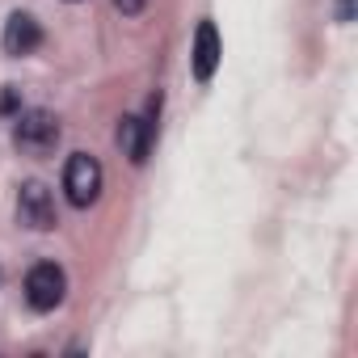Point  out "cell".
Here are the masks:
<instances>
[{
    "label": "cell",
    "instance_id": "obj_7",
    "mask_svg": "<svg viewBox=\"0 0 358 358\" xmlns=\"http://www.w3.org/2000/svg\"><path fill=\"white\" fill-rule=\"evenodd\" d=\"M0 43H5L9 55H34L43 47V26L30 13H13L5 22V38H0Z\"/></svg>",
    "mask_w": 358,
    "mask_h": 358
},
{
    "label": "cell",
    "instance_id": "obj_11",
    "mask_svg": "<svg viewBox=\"0 0 358 358\" xmlns=\"http://www.w3.org/2000/svg\"><path fill=\"white\" fill-rule=\"evenodd\" d=\"M68 5H80V0H68Z\"/></svg>",
    "mask_w": 358,
    "mask_h": 358
},
{
    "label": "cell",
    "instance_id": "obj_8",
    "mask_svg": "<svg viewBox=\"0 0 358 358\" xmlns=\"http://www.w3.org/2000/svg\"><path fill=\"white\" fill-rule=\"evenodd\" d=\"M114 9H118L122 17H139V13L148 9V0H114Z\"/></svg>",
    "mask_w": 358,
    "mask_h": 358
},
{
    "label": "cell",
    "instance_id": "obj_2",
    "mask_svg": "<svg viewBox=\"0 0 358 358\" xmlns=\"http://www.w3.org/2000/svg\"><path fill=\"white\" fill-rule=\"evenodd\" d=\"M64 194L72 207H93L101 199V164L89 152H72L64 164Z\"/></svg>",
    "mask_w": 358,
    "mask_h": 358
},
{
    "label": "cell",
    "instance_id": "obj_4",
    "mask_svg": "<svg viewBox=\"0 0 358 358\" xmlns=\"http://www.w3.org/2000/svg\"><path fill=\"white\" fill-rule=\"evenodd\" d=\"M17 224L30 228V232H51L59 224V211H55V194L43 186V182H26L22 194H17Z\"/></svg>",
    "mask_w": 358,
    "mask_h": 358
},
{
    "label": "cell",
    "instance_id": "obj_10",
    "mask_svg": "<svg viewBox=\"0 0 358 358\" xmlns=\"http://www.w3.org/2000/svg\"><path fill=\"white\" fill-rule=\"evenodd\" d=\"M337 22H354V0H337Z\"/></svg>",
    "mask_w": 358,
    "mask_h": 358
},
{
    "label": "cell",
    "instance_id": "obj_5",
    "mask_svg": "<svg viewBox=\"0 0 358 358\" xmlns=\"http://www.w3.org/2000/svg\"><path fill=\"white\" fill-rule=\"evenodd\" d=\"M220 55H224V47H220L215 22H199V30H194V55H190V68H194V80H199V85H207V80L215 76Z\"/></svg>",
    "mask_w": 358,
    "mask_h": 358
},
{
    "label": "cell",
    "instance_id": "obj_6",
    "mask_svg": "<svg viewBox=\"0 0 358 358\" xmlns=\"http://www.w3.org/2000/svg\"><path fill=\"white\" fill-rule=\"evenodd\" d=\"M152 135H156L152 118L122 114V122H118V148H122V156H127L131 164H143V160H148V152H152Z\"/></svg>",
    "mask_w": 358,
    "mask_h": 358
},
{
    "label": "cell",
    "instance_id": "obj_9",
    "mask_svg": "<svg viewBox=\"0 0 358 358\" xmlns=\"http://www.w3.org/2000/svg\"><path fill=\"white\" fill-rule=\"evenodd\" d=\"M13 110H17V93L5 89V93H0V114H13Z\"/></svg>",
    "mask_w": 358,
    "mask_h": 358
},
{
    "label": "cell",
    "instance_id": "obj_3",
    "mask_svg": "<svg viewBox=\"0 0 358 358\" xmlns=\"http://www.w3.org/2000/svg\"><path fill=\"white\" fill-rule=\"evenodd\" d=\"M64 295H68V274H64V266H55V262L30 266V274H26V303H30L34 312H55V308L64 303Z\"/></svg>",
    "mask_w": 358,
    "mask_h": 358
},
{
    "label": "cell",
    "instance_id": "obj_1",
    "mask_svg": "<svg viewBox=\"0 0 358 358\" xmlns=\"http://www.w3.org/2000/svg\"><path fill=\"white\" fill-rule=\"evenodd\" d=\"M59 118L51 110H22L17 114V127H13V143L26 152V156H51L59 148Z\"/></svg>",
    "mask_w": 358,
    "mask_h": 358
}]
</instances>
